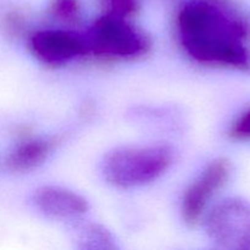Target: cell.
Here are the masks:
<instances>
[{
  "mask_svg": "<svg viewBox=\"0 0 250 250\" xmlns=\"http://www.w3.org/2000/svg\"><path fill=\"white\" fill-rule=\"evenodd\" d=\"M177 38L192 60L250 72V22L222 0H189L176 17Z\"/></svg>",
  "mask_w": 250,
  "mask_h": 250,
  "instance_id": "1",
  "label": "cell"
},
{
  "mask_svg": "<svg viewBox=\"0 0 250 250\" xmlns=\"http://www.w3.org/2000/svg\"><path fill=\"white\" fill-rule=\"evenodd\" d=\"M111 234L98 225H90L83 231L82 242L84 248L90 249H112L115 248Z\"/></svg>",
  "mask_w": 250,
  "mask_h": 250,
  "instance_id": "10",
  "label": "cell"
},
{
  "mask_svg": "<svg viewBox=\"0 0 250 250\" xmlns=\"http://www.w3.org/2000/svg\"><path fill=\"white\" fill-rule=\"evenodd\" d=\"M231 168L229 159H215L188 187L181 208L186 224L195 226L202 220L211 199L229 181Z\"/></svg>",
  "mask_w": 250,
  "mask_h": 250,
  "instance_id": "6",
  "label": "cell"
},
{
  "mask_svg": "<svg viewBox=\"0 0 250 250\" xmlns=\"http://www.w3.org/2000/svg\"><path fill=\"white\" fill-rule=\"evenodd\" d=\"M142 0H100L104 14L131 19L138 14Z\"/></svg>",
  "mask_w": 250,
  "mask_h": 250,
  "instance_id": "11",
  "label": "cell"
},
{
  "mask_svg": "<svg viewBox=\"0 0 250 250\" xmlns=\"http://www.w3.org/2000/svg\"><path fill=\"white\" fill-rule=\"evenodd\" d=\"M172 160V149L164 144L120 146L105 156L103 175L114 187H141L161 177Z\"/></svg>",
  "mask_w": 250,
  "mask_h": 250,
  "instance_id": "2",
  "label": "cell"
},
{
  "mask_svg": "<svg viewBox=\"0 0 250 250\" xmlns=\"http://www.w3.org/2000/svg\"><path fill=\"white\" fill-rule=\"evenodd\" d=\"M88 55L106 61H129L146 55L151 41L131 19L103 14L84 33Z\"/></svg>",
  "mask_w": 250,
  "mask_h": 250,
  "instance_id": "3",
  "label": "cell"
},
{
  "mask_svg": "<svg viewBox=\"0 0 250 250\" xmlns=\"http://www.w3.org/2000/svg\"><path fill=\"white\" fill-rule=\"evenodd\" d=\"M56 144L55 138H32L17 144L6 158V167L12 172H28L48 159Z\"/></svg>",
  "mask_w": 250,
  "mask_h": 250,
  "instance_id": "8",
  "label": "cell"
},
{
  "mask_svg": "<svg viewBox=\"0 0 250 250\" xmlns=\"http://www.w3.org/2000/svg\"><path fill=\"white\" fill-rule=\"evenodd\" d=\"M49 14L58 21L77 24L81 21L80 0H50Z\"/></svg>",
  "mask_w": 250,
  "mask_h": 250,
  "instance_id": "9",
  "label": "cell"
},
{
  "mask_svg": "<svg viewBox=\"0 0 250 250\" xmlns=\"http://www.w3.org/2000/svg\"><path fill=\"white\" fill-rule=\"evenodd\" d=\"M29 50L42 63L60 67L88 55L84 33L63 29H42L29 37Z\"/></svg>",
  "mask_w": 250,
  "mask_h": 250,
  "instance_id": "5",
  "label": "cell"
},
{
  "mask_svg": "<svg viewBox=\"0 0 250 250\" xmlns=\"http://www.w3.org/2000/svg\"><path fill=\"white\" fill-rule=\"evenodd\" d=\"M204 227L219 248L250 250V202L241 197L220 200L205 216Z\"/></svg>",
  "mask_w": 250,
  "mask_h": 250,
  "instance_id": "4",
  "label": "cell"
},
{
  "mask_svg": "<svg viewBox=\"0 0 250 250\" xmlns=\"http://www.w3.org/2000/svg\"><path fill=\"white\" fill-rule=\"evenodd\" d=\"M229 137L237 142L250 141V106L247 107L233 122L229 129Z\"/></svg>",
  "mask_w": 250,
  "mask_h": 250,
  "instance_id": "12",
  "label": "cell"
},
{
  "mask_svg": "<svg viewBox=\"0 0 250 250\" xmlns=\"http://www.w3.org/2000/svg\"><path fill=\"white\" fill-rule=\"evenodd\" d=\"M32 199L37 209L51 219H77L89 210V203L84 197L59 186L39 187Z\"/></svg>",
  "mask_w": 250,
  "mask_h": 250,
  "instance_id": "7",
  "label": "cell"
}]
</instances>
